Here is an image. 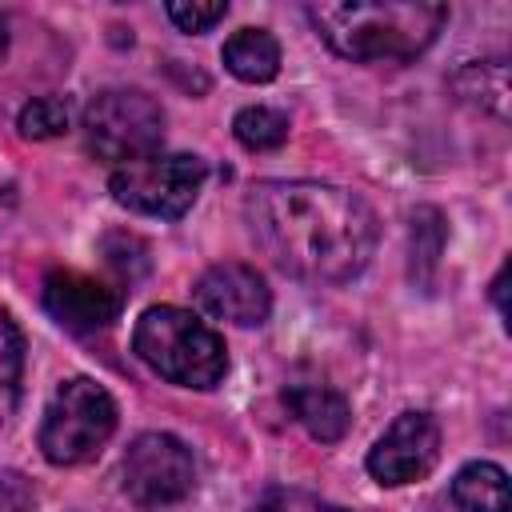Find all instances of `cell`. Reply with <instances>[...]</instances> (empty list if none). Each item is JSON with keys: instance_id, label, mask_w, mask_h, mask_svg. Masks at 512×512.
<instances>
[{"instance_id": "cell-5", "label": "cell", "mask_w": 512, "mask_h": 512, "mask_svg": "<svg viewBox=\"0 0 512 512\" xmlns=\"http://www.w3.org/2000/svg\"><path fill=\"white\" fill-rule=\"evenodd\" d=\"M208 180V164L188 152H148L136 160H124L108 176V192L120 208L156 216V220H180L200 188Z\"/></svg>"}, {"instance_id": "cell-21", "label": "cell", "mask_w": 512, "mask_h": 512, "mask_svg": "<svg viewBox=\"0 0 512 512\" xmlns=\"http://www.w3.org/2000/svg\"><path fill=\"white\" fill-rule=\"evenodd\" d=\"M4 52H8V20L0 12V60H4Z\"/></svg>"}, {"instance_id": "cell-13", "label": "cell", "mask_w": 512, "mask_h": 512, "mask_svg": "<svg viewBox=\"0 0 512 512\" xmlns=\"http://www.w3.org/2000/svg\"><path fill=\"white\" fill-rule=\"evenodd\" d=\"M224 68L244 84H268L280 72V44L268 28H240L224 40Z\"/></svg>"}, {"instance_id": "cell-6", "label": "cell", "mask_w": 512, "mask_h": 512, "mask_svg": "<svg viewBox=\"0 0 512 512\" xmlns=\"http://www.w3.org/2000/svg\"><path fill=\"white\" fill-rule=\"evenodd\" d=\"M80 128L92 156L108 164H124V160L160 152L164 108L140 88H104L84 104Z\"/></svg>"}, {"instance_id": "cell-19", "label": "cell", "mask_w": 512, "mask_h": 512, "mask_svg": "<svg viewBox=\"0 0 512 512\" xmlns=\"http://www.w3.org/2000/svg\"><path fill=\"white\" fill-rule=\"evenodd\" d=\"M252 512H348V508H340L332 500H320L312 492H300V488H276Z\"/></svg>"}, {"instance_id": "cell-14", "label": "cell", "mask_w": 512, "mask_h": 512, "mask_svg": "<svg viewBox=\"0 0 512 512\" xmlns=\"http://www.w3.org/2000/svg\"><path fill=\"white\" fill-rule=\"evenodd\" d=\"M20 380H24V336L16 320L0 308V424L20 404Z\"/></svg>"}, {"instance_id": "cell-17", "label": "cell", "mask_w": 512, "mask_h": 512, "mask_svg": "<svg viewBox=\"0 0 512 512\" xmlns=\"http://www.w3.org/2000/svg\"><path fill=\"white\" fill-rule=\"evenodd\" d=\"M440 248H444V220H440V212L436 208H416L412 212V280H420V284L432 280Z\"/></svg>"}, {"instance_id": "cell-18", "label": "cell", "mask_w": 512, "mask_h": 512, "mask_svg": "<svg viewBox=\"0 0 512 512\" xmlns=\"http://www.w3.org/2000/svg\"><path fill=\"white\" fill-rule=\"evenodd\" d=\"M68 120H72L68 100H60V96H32L20 108L16 128H20L24 140H56V136L68 132Z\"/></svg>"}, {"instance_id": "cell-3", "label": "cell", "mask_w": 512, "mask_h": 512, "mask_svg": "<svg viewBox=\"0 0 512 512\" xmlns=\"http://www.w3.org/2000/svg\"><path fill=\"white\" fill-rule=\"evenodd\" d=\"M132 352L168 384L208 392L228 372V352L216 328L176 304H152L132 328Z\"/></svg>"}, {"instance_id": "cell-15", "label": "cell", "mask_w": 512, "mask_h": 512, "mask_svg": "<svg viewBox=\"0 0 512 512\" xmlns=\"http://www.w3.org/2000/svg\"><path fill=\"white\" fill-rule=\"evenodd\" d=\"M232 136L248 152H272V148H280L288 140V116L276 112V108H264V104L240 108L236 120H232Z\"/></svg>"}, {"instance_id": "cell-8", "label": "cell", "mask_w": 512, "mask_h": 512, "mask_svg": "<svg viewBox=\"0 0 512 512\" xmlns=\"http://www.w3.org/2000/svg\"><path fill=\"white\" fill-rule=\"evenodd\" d=\"M440 460V424L428 412H400L368 452V472L384 488L424 480Z\"/></svg>"}, {"instance_id": "cell-1", "label": "cell", "mask_w": 512, "mask_h": 512, "mask_svg": "<svg viewBox=\"0 0 512 512\" xmlns=\"http://www.w3.org/2000/svg\"><path fill=\"white\" fill-rule=\"evenodd\" d=\"M244 220L260 252L308 284H344L376 252L372 204L328 180H260L244 196Z\"/></svg>"}, {"instance_id": "cell-12", "label": "cell", "mask_w": 512, "mask_h": 512, "mask_svg": "<svg viewBox=\"0 0 512 512\" xmlns=\"http://www.w3.org/2000/svg\"><path fill=\"white\" fill-rule=\"evenodd\" d=\"M448 512H508V476L492 460L464 464L444 496Z\"/></svg>"}, {"instance_id": "cell-4", "label": "cell", "mask_w": 512, "mask_h": 512, "mask_svg": "<svg viewBox=\"0 0 512 512\" xmlns=\"http://www.w3.org/2000/svg\"><path fill=\"white\" fill-rule=\"evenodd\" d=\"M116 432V404L92 376L64 380L40 420V452L56 468L88 464Z\"/></svg>"}, {"instance_id": "cell-20", "label": "cell", "mask_w": 512, "mask_h": 512, "mask_svg": "<svg viewBox=\"0 0 512 512\" xmlns=\"http://www.w3.org/2000/svg\"><path fill=\"white\" fill-rule=\"evenodd\" d=\"M224 16H228V4H184V0H172V4H168V20H172L180 32H208V28H216Z\"/></svg>"}, {"instance_id": "cell-16", "label": "cell", "mask_w": 512, "mask_h": 512, "mask_svg": "<svg viewBox=\"0 0 512 512\" xmlns=\"http://www.w3.org/2000/svg\"><path fill=\"white\" fill-rule=\"evenodd\" d=\"M456 88H460V96L484 104V108L496 112V116L508 112V68H504V60L468 64V68L456 76Z\"/></svg>"}, {"instance_id": "cell-11", "label": "cell", "mask_w": 512, "mask_h": 512, "mask_svg": "<svg viewBox=\"0 0 512 512\" xmlns=\"http://www.w3.org/2000/svg\"><path fill=\"white\" fill-rule=\"evenodd\" d=\"M288 408L304 424V432L312 440H320V444H336L348 432V424H352L348 400L340 392L324 388V384H296L288 392Z\"/></svg>"}, {"instance_id": "cell-7", "label": "cell", "mask_w": 512, "mask_h": 512, "mask_svg": "<svg viewBox=\"0 0 512 512\" xmlns=\"http://www.w3.org/2000/svg\"><path fill=\"white\" fill-rule=\"evenodd\" d=\"M120 484L132 504L160 512L192 496L196 488V460L192 448L172 432H144L128 444L120 460Z\"/></svg>"}, {"instance_id": "cell-10", "label": "cell", "mask_w": 512, "mask_h": 512, "mask_svg": "<svg viewBox=\"0 0 512 512\" xmlns=\"http://www.w3.org/2000/svg\"><path fill=\"white\" fill-rule=\"evenodd\" d=\"M48 316L68 328V332H96L104 324H112L124 308V288L76 272V268H52L44 276V292H40Z\"/></svg>"}, {"instance_id": "cell-2", "label": "cell", "mask_w": 512, "mask_h": 512, "mask_svg": "<svg viewBox=\"0 0 512 512\" xmlns=\"http://www.w3.org/2000/svg\"><path fill=\"white\" fill-rule=\"evenodd\" d=\"M308 20L320 40L356 64L416 60L444 28L448 8L428 0H336V4H308Z\"/></svg>"}, {"instance_id": "cell-9", "label": "cell", "mask_w": 512, "mask_h": 512, "mask_svg": "<svg viewBox=\"0 0 512 512\" xmlns=\"http://www.w3.org/2000/svg\"><path fill=\"white\" fill-rule=\"evenodd\" d=\"M192 296H196L200 312H208L212 320L236 324V328H256L272 312L268 280L252 264H240V260H224V264L204 268Z\"/></svg>"}]
</instances>
